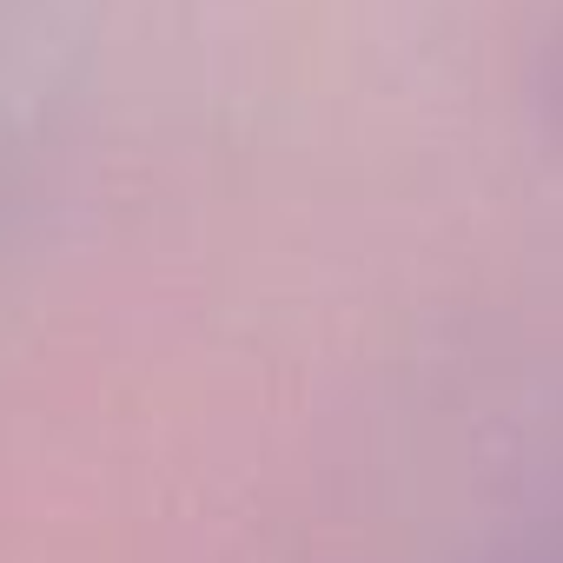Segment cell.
Listing matches in <instances>:
<instances>
[{
    "label": "cell",
    "instance_id": "6da1fadb",
    "mask_svg": "<svg viewBox=\"0 0 563 563\" xmlns=\"http://www.w3.org/2000/svg\"><path fill=\"white\" fill-rule=\"evenodd\" d=\"M457 563H563V490L530 504L523 517L497 523L484 543H471Z\"/></svg>",
    "mask_w": 563,
    "mask_h": 563
}]
</instances>
